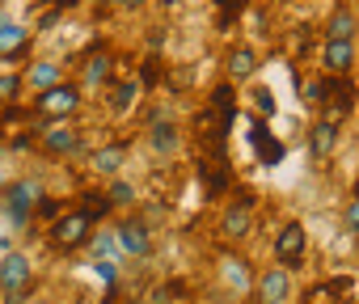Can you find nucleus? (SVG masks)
I'll return each mask as SVG.
<instances>
[{
	"label": "nucleus",
	"mask_w": 359,
	"mask_h": 304,
	"mask_svg": "<svg viewBox=\"0 0 359 304\" xmlns=\"http://www.w3.org/2000/svg\"><path fill=\"white\" fill-rule=\"evenodd\" d=\"M34 110H39V123H64V118H72L81 110V89L60 81V85H51V89L39 93Z\"/></svg>",
	"instance_id": "nucleus-1"
},
{
	"label": "nucleus",
	"mask_w": 359,
	"mask_h": 304,
	"mask_svg": "<svg viewBox=\"0 0 359 304\" xmlns=\"http://www.w3.org/2000/svg\"><path fill=\"white\" fill-rule=\"evenodd\" d=\"M39 199H43V186H39L34 178L13 182V186L5 191V212H9V220H13V224H30V216H34Z\"/></svg>",
	"instance_id": "nucleus-2"
},
{
	"label": "nucleus",
	"mask_w": 359,
	"mask_h": 304,
	"mask_svg": "<svg viewBox=\"0 0 359 304\" xmlns=\"http://www.w3.org/2000/svg\"><path fill=\"white\" fill-rule=\"evenodd\" d=\"M89 233H93V220H89L81 207H76V212H64L60 220H51V241H55L60 249H76V245H85Z\"/></svg>",
	"instance_id": "nucleus-3"
},
{
	"label": "nucleus",
	"mask_w": 359,
	"mask_h": 304,
	"mask_svg": "<svg viewBox=\"0 0 359 304\" xmlns=\"http://www.w3.org/2000/svg\"><path fill=\"white\" fill-rule=\"evenodd\" d=\"M304 249H309L304 224H300V220H287V224L279 228V237H275V258H279V266H283V270L300 266V262H304Z\"/></svg>",
	"instance_id": "nucleus-4"
},
{
	"label": "nucleus",
	"mask_w": 359,
	"mask_h": 304,
	"mask_svg": "<svg viewBox=\"0 0 359 304\" xmlns=\"http://www.w3.org/2000/svg\"><path fill=\"white\" fill-rule=\"evenodd\" d=\"M114 237H118L123 258H148V254H152V233H148V224H144V220H135V216L118 220Z\"/></svg>",
	"instance_id": "nucleus-5"
},
{
	"label": "nucleus",
	"mask_w": 359,
	"mask_h": 304,
	"mask_svg": "<svg viewBox=\"0 0 359 304\" xmlns=\"http://www.w3.org/2000/svg\"><path fill=\"white\" fill-rule=\"evenodd\" d=\"M30 258L26 254H5V258H0V291H5V296H18V291H26L30 287Z\"/></svg>",
	"instance_id": "nucleus-6"
},
{
	"label": "nucleus",
	"mask_w": 359,
	"mask_h": 304,
	"mask_svg": "<svg viewBox=\"0 0 359 304\" xmlns=\"http://www.w3.org/2000/svg\"><path fill=\"white\" fill-rule=\"evenodd\" d=\"M325 118L330 123H338L342 114H351V106H355V85L346 81V76H325Z\"/></svg>",
	"instance_id": "nucleus-7"
},
{
	"label": "nucleus",
	"mask_w": 359,
	"mask_h": 304,
	"mask_svg": "<svg viewBox=\"0 0 359 304\" xmlns=\"http://www.w3.org/2000/svg\"><path fill=\"white\" fill-rule=\"evenodd\" d=\"M220 228H224L229 241H241V237L254 228V199H237V203H229V212L220 216Z\"/></svg>",
	"instance_id": "nucleus-8"
},
{
	"label": "nucleus",
	"mask_w": 359,
	"mask_h": 304,
	"mask_svg": "<svg viewBox=\"0 0 359 304\" xmlns=\"http://www.w3.org/2000/svg\"><path fill=\"white\" fill-rule=\"evenodd\" d=\"M43 148L51 152V157H72V152H81V135H76L68 123H47Z\"/></svg>",
	"instance_id": "nucleus-9"
},
{
	"label": "nucleus",
	"mask_w": 359,
	"mask_h": 304,
	"mask_svg": "<svg viewBox=\"0 0 359 304\" xmlns=\"http://www.w3.org/2000/svg\"><path fill=\"white\" fill-rule=\"evenodd\" d=\"M30 51V30L22 22H9V18H0V55L5 60H18Z\"/></svg>",
	"instance_id": "nucleus-10"
},
{
	"label": "nucleus",
	"mask_w": 359,
	"mask_h": 304,
	"mask_svg": "<svg viewBox=\"0 0 359 304\" xmlns=\"http://www.w3.org/2000/svg\"><path fill=\"white\" fill-rule=\"evenodd\" d=\"M258 72V51L254 47H229V55H224V76L237 85V81H250Z\"/></svg>",
	"instance_id": "nucleus-11"
},
{
	"label": "nucleus",
	"mask_w": 359,
	"mask_h": 304,
	"mask_svg": "<svg viewBox=\"0 0 359 304\" xmlns=\"http://www.w3.org/2000/svg\"><path fill=\"white\" fill-rule=\"evenodd\" d=\"M287 296H292V275H287L283 266L266 270L262 283H258V300H262V304H287Z\"/></svg>",
	"instance_id": "nucleus-12"
},
{
	"label": "nucleus",
	"mask_w": 359,
	"mask_h": 304,
	"mask_svg": "<svg viewBox=\"0 0 359 304\" xmlns=\"http://www.w3.org/2000/svg\"><path fill=\"white\" fill-rule=\"evenodd\" d=\"M250 139H254V152H258V157H262L266 165H279V161H283V144L271 135V123H266V118H254Z\"/></svg>",
	"instance_id": "nucleus-13"
},
{
	"label": "nucleus",
	"mask_w": 359,
	"mask_h": 304,
	"mask_svg": "<svg viewBox=\"0 0 359 304\" xmlns=\"http://www.w3.org/2000/svg\"><path fill=\"white\" fill-rule=\"evenodd\" d=\"M321 64H325V72L342 76V72L355 64V47H351V39H325V47H321Z\"/></svg>",
	"instance_id": "nucleus-14"
},
{
	"label": "nucleus",
	"mask_w": 359,
	"mask_h": 304,
	"mask_svg": "<svg viewBox=\"0 0 359 304\" xmlns=\"http://www.w3.org/2000/svg\"><path fill=\"white\" fill-rule=\"evenodd\" d=\"M334 144H338V123H330V118H317L313 127H309V152L317 161H325L330 152H334Z\"/></svg>",
	"instance_id": "nucleus-15"
},
{
	"label": "nucleus",
	"mask_w": 359,
	"mask_h": 304,
	"mask_svg": "<svg viewBox=\"0 0 359 304\" xmlns=\"http://www.w3.org/2000/svg\"><path fill=\"white\" fill-rule=\"evenodd\" d=\"M123 165H127V144H106V148H97V157H93V174L114 178Z\"/></svg>",
	"instance_id": "nucleus-16"
},
{
	"label": "nucleus",
	"mask_w": 359,
	"mask_h": 304,
	"mask_svg": "<svg viewBox=\"0 0 359 304\" xmlns=\"http://www.w3.org/2000/svg\"><path fill=\"white\" fill-rule=\"evenodd\" d=\"M203 182H208V195H224L233 186V170L220 152H216V161H203Z\"/></svg>",
	"instance_id": "nucleus-17"
},
{
	"label": "nucleus",
	"mask_w": 359,
	"mask_h": 304,
	"mask_svg": "<svg viewBox=\"0 0 359 304\" xmlns=\"http://www.w3.org/2000/svg\"><path fill=\"white\" fill-rule=\"evenodd\" d=\"M110 68H114V60H110V51H93V55L85 60V72H81V85H106V81H110Z\"/></svg>",
	"instance_id": "nucleus-18"
},
{
	"label": "nucleus",
	"mask_w": 359,
	"mask_h": 304,
	"mask_svg": "<svg viewBox=\"0 0 359 304\" xmlns=\"http://www.w3.org/2000/svg\"><path fill=\"white\" fill-rule=\"evenodd\" d=\"M212 114H220L224 123H233V114H237V85L233 81H224V85L212 89Z\"/></svg>",
	"instance_id": "nucleus-19"
},
{
	"label": "nucleus",
	"mask_w": 359,
	"mask_h": 304,
	"mask_svg": "<svg viewBox=\"0 0 359 304\" xmlns=\"http://www.w3.org/2000/svg\"><path fill=\"white\" fill-rule=\"evenodd\" d=\"M22 81H26V85H34V89L43 93V89L60 85V64H47V60H39V64H30V72H26Z\"/></svg>",
	"instance_id": "nucleus-20"
},
{
	"label": "nucleus",
	"mask_w": 359,
	"mask_h": 304,
	"mask_svg": "<svg viewBox=\"0 0 359 304\" xmlns=\"http://www.w3.org/2000/svg\"><path fill=\"white\" fill-rule=\"evenodd\" d=\"M220 275H224V279H229V283H233L237 291H245V287H254V279H250V266H245V262H241L237 254H229V258L220 262Z\"/></svg>",
	"instance_id": "nucleus-21"
},
{
	"label": "nucleus",
	"mask_w": 359,
	"mask_h": 304,
	"mask_svg": "<svg viewBox=\"0 0 359 304\" xmlns=\"http://www.w3.org/2000/svg\"><path fill=\"white\" fill-rule=\"evenodd\" d=\"M81 212H85L89 220H102V216L114 212V203H110L106 191H85V195H81Z\"/></svg>",
	"instance_id": "nucleus-22"
},
{
	"label": "nucleus",
	"mask_w": 359,
	"mask_h": 304,
	"mask_svg": "<svg viewBox=\"0 0 359 304\" xmlns=\"http://www.w3.org/2000/svg\"><path fill=\"white\" fill-rule=\"evenodd\" d=\"M325 34H330V39H351V34H355V18H351V9H334L330 22H325Z\"/></svg>",
	"instance_id": "nucleus-23"
},
{
	"label": "nucleus",
	"mask_w": 359,
	"mask_h": 304,
	"mask_svg": "<svg viewBox=\"0 0 359 304\" xmlns=\"http://www.w3.org/2000/svg\"><path fill=\"white\" fill-rule=\"evenodd\" d=\"M148 139H152V148H156V152H169V148H177V127L161 118V123H152Z\"/></svg>",
	"instance_id": "nucleus-24"
},
{
	"label": "nucleus",
	"mask_w": 359,
	"mask_h": 304,
	"mask_svg": "<svg viewBox=\"0 0 359 304\" xmlns=\"http://www.w3.org/2000/svg\"><path fill=\"white\" fill-rule=\"evenodd\" d=\"M135 97H140V81H127V85H114V93H110V106H114L118 114H127V110L135 106Z\"/></svg>",
	"instance_id": "nucleus-25"
},
{
	"label": "nucleus",
	"mask_w": 359,
	"mask_h": 304,
	"mask_svg": "<svg viewBox=\"0 0 359 304\" xmlns=\"http://www.w3.org/2000/svg\"><path fill=\"white\" fill-rule=\"evenodd\" d=\"M93 258H97V262H114V258H123L118 237H114V233H97V237H93Z\"/></svg>",
	"instance_id": "nucleus-26"
},
{
	"label": "nucleus",
	"mask_w": 359,
	"mask_h": 304,
	"mask_svg": "<svg viewBox=\"0 0 359 304\" xmlns=\"http://www.w3.org/2000/svg\"><path fill=\"white\" fill-rule=\"evenodd\" d=\"M106 195H110V203H114V207H131V203H135V186H131V182H123V178H114Z\"/></svg>",
	"instance_id": "nucleus-27"
},
{
	"label": "nucleus",
	"mask_w": 359,
	"mask_h": 304,
	"mask_svg": "<svg viewBox=\"0 0 359 304\" xmlns=\"http://www.w3.org/2000/svg\"><path fill=\"white\" fill-rule=\"evenodd\" d=\"M300 93H304V102H309V106H321V102H325V76H321V81H304V89H300Z\"/></svg>",
	"instance_id": "nucleus-28"
},
{
	"label": "nucleus",
	"mask_w": 359,
	"mask_h": 304,
	"mask_svg": "<svg viewBox=\"0 0 359 304\" xmlns=\"http://www.w3.org/2000/svg\"><path fill=\"white\" fill-rule=\"evenodd\" d=\"M22 85H26L22 76H0V102H13L22 93Z\"/></svg>",
	"instance_id": "nucleus-29"
},
{
	"label": "nucleus",
	"mask_w": 359,
	"mask_h": 304,
	"mask_svg": "<svg viewBox=\"0 0 359 304\" xmlns=\"http://www.w3.org/2000/svg\"><path fill=\"white\" fill-rule=\"evenodd\" d=\"M254 106L271 118V114H275V97H271V89H262V85H258V89H254Z\"/></svg>",
	"instance_id": "nucleus-30"
},
{
	"label": "nucleus",
	"mask_w": 359,
	"mask_h": 304,
	"mask_svg": "<svg viewBox=\"0 0 359 304\" xmlns=\"http://www.w3.org/2000/svg\"><path fill=\"white\" fill-rule=\"evenodd\" d=\"M245 5H250V0H216V9L224 13V22H233V18H237Z\"/></svg>",
	"instance_id": "nucleus-31"
},
{
	"label": "nucleus",
	"mask_w": 359,
	"mask_h": 304,
	"mask_svg": "<svg viewBox=\"0 0 359 304\" xmlns=\"http://www.w3.org/2000/svg\"><path fill=\"white\" fill-rule=\"evenodd\" d=\"M39 216H43V220H55V216H60V203H55V199H39Z\"/></svg>",
	"instance_id": "nucleus-32"
},
{
	"label": "nucleus",
	"mask_w": 359,
	"mask_h": 304,
	"mask_svg": "<svg viewBox=\"0 0 359 304\" xmlns=\"http://www.w3.org/2000/svg\"><path fill=\"white\" fill-rule=\"evenodd\" d=\"M140 85H144V89H152V85H156V64H144V76H140Z\"/></svg>",
	"instance_id": "nucleus-33"
},
{
	"label": "nucleus",
	"mask_w": 359,
	"mask_h": 304,
	"mask_svg": "<svg viewBox=\"0 0 359 304\" xmlns=\"http://www.w3.org/2000/svg\"><path fill=\"white\" fill-rule=\"evenodd\" d=\"M346 224L359 228V199H351V207H346Z\"/></svg>",
	"instance_id": "nucleus-34"
},
{
	"label": "nucleus",
	"mask_w": 359,
	"mask_h": 304,
	"mask_svg": "<svg viewBox=\"0 0 359 304\" xmlns=\"http://www.w3.org/2000/svg\"><path fill=\"white\" fill-rule=\"evenodd\" d=\"M118 5H123V9H140V5H144V0H118Z\"/></svg>",
	"instance_id": "nucleus-35"
},
{
	"label": "nucleus",
	"mask_w": 359,
	"mask_h": 304,
	"mask_svg": "<svg viewBox=\"0 0 359 304\" xmlns=\"http://www.w3.org/2000/svg\"><path fill=\"white\" fill-rule=\"evenodd\" d=\"M161 5H165V9H173V5H182V0H161Z\"/></svg>",
	"instance_id": "nucleus-36"
}]
</instances>
